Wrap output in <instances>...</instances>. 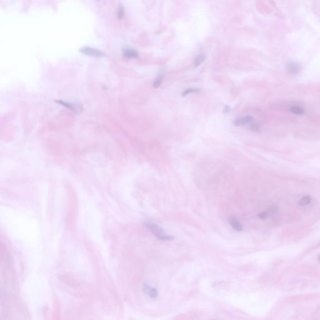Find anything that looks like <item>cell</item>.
<instances>
[{"instance_id": "9c48e42d", "label": "cell", "mask_w": 320, "mask_h": 320, "mask_svg": "<svg viewBox=\"0 0 320 320\" xmlns=\"http://www.w3.org/2000/svg\"><path fill=\"white\" fill-rule=\"evenodd\" d=\"M289 110L292 113L297 115L300 116V115H303L305 113L304 108L300 106H297V105L292 106L289 108Z\"/></svg>"}, {"instance_id": "277c9868", "label": "cell", "mask_w": 320, "mask_h": 320, "mask_svg": "<svg viewBox=\"0 0 320 320\" xmlns=\"http://www.w3.org/2000/svg\"><path fill=\"white\" fill-rule=\"evenodd\" d=\"M228 221L232 228L238 232H241L243 230V227L241 223L234 215H231L228 217Z\"/></svg>"}, {"instance_id": "2e32d148", "label": "cell", "mask_w": 320, "mask_h": 320, "mask_svg": "<svg viewBox=\"0 0 320 320\" xmlns=\"http://www.w3.org/2000/svg\"><path fill=\"white\" fill-rule=\"evenodd\" d=\"M251 129H253L254 131H257V130L259 129V127H258V126L257 124H253L251 126Z\"/></svg>"}, {"instance_id": "4fadbf2b", "label": "cell", "mask_w": 320, "mask_h": 320, "mask_svg": "<svg viewBox=\"0 0 320 320\" xmlns=\"http://www.w3.org/2000/svg\"><path fill=\"white\" fill-rule=\"evenodd\" d=\"M199 90L198 89H196V88H189V89H187L183 93H182V96H186L188 95L189 94L192 93H195V92H198Z\"/></svg>"}, {"instance_id": "8fae6325", "label": "cell", "mask_w": 320, "mask_h": 320, "mask_svg": "<svg viewBox=\"0 0 320 320\" xmlns=\"http://www.w3.org/2000/svg\"><path fill=\"white\" fill-rule=\"evenodd\" d=\"M205 56L203 55H199L195 60V66L196 67L199 66L204 60H205Z\"/></svg>"}, {"instance_id": "5b68a950", "label": "cell", "mask_w": 320, "mask_h": 320, "mask_svg": "<svg viewBox=\"0 0 320 320\" xmlns=\"http://www.w3.org/2000/svg\"><path fill=\"white\" fill-rule=\"evenodd\" d=\"M277 211H278V209H277L276 208L272 207V208H271L270 209H269L268 210L261 212L260 213H259V214H258V217L260 219L264 220V219L267 218L268 217H269L270 216L275 215L276 213H277Z\"/></svg>"}, {"instance_id": "ba28073f", "label": "cell", "mask_w": 320, "mask_h": 320, "mask_svg": "<svg viewBox=\"0 0 320 320\" xmlns=\"http://www.w3.org/2000/svg\"><path fill=\"white\" fill-rule=\"evenodd\" d=\"M123 55L128 58H136L138 57V53L136 50L129 48L124 50Z\"/></svg>"}, {"instance_id": "8992f818", "label": "cell", "mask_w": 320, "mask_h": 320, "mask_svg": "<svg viewBox=\"0 0 320 320\" xmlns=\"http://www.w3.org/2000/svg\"><path fill=\"white\" fill-rule=\"evenodd\" d=\"M253 116L248 115V116H246L239 118L235 120L233 123L235 126H242V125H245L246 124L251 123V121H253Z\"/></svg>"}, {"instance_id": "3957f363", "label": "cell", "mask_w": 320, "mask_h": 320, "mask_svg": "<svg viewBox=\"0 0 320 320\" xmlns=\"http://www.w3.org/2000/svg\"><path fill=\"white\" fill-rule=\"evenodd\" d=\"M286 69L289 73L295 75L300 72L301 66L297 61H289L286 65Z\"/></svg>"}, {"instance_id": "9a60e30c", "label": "cell", "mask_w": 320, "mask_h": 320, "mask_svg": "<svg viewBox=\"0 0 320 320\" xmlns=\"http://www.w3.org/2000/svg\"><path fill=\"white\" fill-rule=\"evenodd\" d=\"M314 320H320V308L315 313Z\"/></svg>"}, {"instance_id": "30bf717a", "label": "cell", "mask_w": 320, "mask_h": 320, "mask_svg": "<svg viewBox=\"0 0 320 320\" xmlns=\"http://www.w3.org/2000/svg\"><path fill=\"white\" fill-rule=\"evenodd\" d=\"M311 202V198L309 196H303L299 201V204L300 206H304L309 204Z\"/></svg>"}, {"instance_id": "52a82bcc", "label": "cell", "mask_w": 320, "mask_h": 320, "mask_svg": "<svg viewBox=\"0 0 320 320\" xmlns=\"http://www.w3.org/2000/svg\"><path fill=\"white\" fill-rule=\"evenodd\" d=\"M143 290L146 295H148L151 298H156L158 297V293L157 290L153 288L150 287L148 284H145L143 286Z\"/></svg>"}, {"instance_id": "5bb4252c", "label": "cell", "mask_w": 320, "mask_h": 320, "mask_svg": "<svg viewBox=\"0 0 320 320\" xmlns=\"http://www.w3.org/2000/svg\"><path fill=\"white\" fill-rule=\"evenodd\" d=\"M118 16L120 18H121L123 15H124V11H123V7H120V10H118Z\"/></svg>"}, {"instance_id": "6da1fadb", "label": "cell", "mask_w": 320, "mask_h": 320, "mask_svg": "<svg viewBox=\"0 0 320 320\" xmlns=\"http://www.w3.org/2000/svg\"><path fill=\"white\" fill-rule=\"evenodd\" d=\"M145 225L158 239L162 240V241H171L174 239V236L166 234L161 227L155 223H145Z\"/></svg>"}, {"instance_id": "e0dca14e", "label": "cell", "mask_w": 320, "mask_h": 320, "mask_svg": "<svg viewBox=\"0 0 320 320\" xmlns=\"http://www.w3.org/2000/svg\"><path fill=\"white\" fill-rule=\"evenodd\" d=\"M229 107H228V106H226L225 108L224 109V112L225 113H226L229 111Z\"/></svg>"}, {"instance_id": "ac0fdd59", "label": "cell", "mask_w": 320, "mask_h": 320, "mask_svg": "<svg viewBox=\"0 0 320 320\" xmlns=\"http://www.w3.org/2000/svg\"><path fill=\"white\" fill-rule=\"evenodd\" d=\"M319 259H320V256H319Z\"/></svg>"}, {"instance_id": "7c38bea8", "label": "cell", "mask_w": 320, "mask_h": 320, "mask_svg": "<svg viewBox=\"0 0 320 320\" xmlns=\"http://www.w3.org/2000/svg\"><path fill=\"white\" fill-rule=\"evenodd\" d=\"M162 80H163V76H158L156 79L155 81L153 83V87L154 88H158L160 85H161L162 82Z\"/></svg>"}, {"instance_id": "7a4b0ae2", "label": "cell", "mask_w": 320, "mask_h": 320, "mask_svg": "<svg viewBox=\"0 0 320 320\" xmlns=\"http://www.w3.org/2000/svg\"><path fill=\"white\" fill-rule=\"evenodd\" d=\"M79 51L84 55L94 58H101L105 56L104 53L101 50L89 46H83L79 49Z\"/></svg>"}]
</instances>
